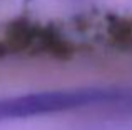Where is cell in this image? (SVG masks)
I'll list each match as a JSON object with an SVG mask.
<instances>
[{
  "label": "cell",
  "mask_w": 132,
  "mask_h": 130,
  "mask_svg": "<svg viewBox=\"0 0 132 130\" xmlns=\"http://www.w3.org/2000/svg\"><path fill=\"white\" fill-rule=\"evenodd\" d=\"M122 92L104 88H79V90H48L34 92L19 97L0 98V122L30 118L39 115L67 112L74 108L95 105L120 98Z\"/></svg>",
  "instance_id": "obj_1"
},
{
  "label": "cell",
  "mask_w": 132,
  "mask_h": 130,
  "mask_svg": "<svg viewBox=\"0 0 132 130\" xmlns=\"http://www.w3.org/2000/svg\"><path fill=\"white\" fill-rule=\"evenodd\" d=\"M69 42L59 32L40 27L29 20H17L7 27L0 39V57L10 55H50L67 57Z\"/></svg>",
  "instance_id": "obj_2"
}]
</instances>
